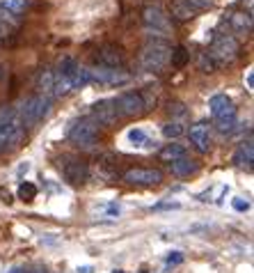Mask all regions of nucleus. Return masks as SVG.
Wrapping results in <instances>:
<instances>
[{"label": "nucleus", "mask_w": 254, "mask_h": 273, "mask_svg": "<svg viewBox=\"0 0 254 273\" xmlns=\"http://www.w3.org/2000/svg\"><path fill=\"white\" fill-rule=\"evenodd\" d=\"M197 67H199V71L201 73H215L218 71V65H215V60L211 58V55L206 53V51H201L199 55H197Z\"/></svg>", "instance_id": "nucleus-25"}, {"label": "nucleus", "mask_w": 254, "mask_h": 273, "mask_svg": "<svg viewBox=\"0 0 254 273\" xmlns=\"http://www.w3.org/2000/svg\"><path fill=\"white\" fill-rule=\"evenodd\" d=\"M89 115H92L89 120L101 127H117V122H119V110L114 106V99H103L92 103Z\"/></svg>", "instance_id": "nucleus-10"}, {"label": "nucleus", "mask_w": 254, "mask_h": 273, "mask_svg": "<svg viewBox=\"0 0 254 273\" xmlns=\"http://www.w3.org/2000/svg\"><path fill=\"white\" fill-rule=\"evenodd\" d=\"M195 9H211L215 5V0H188Z\"/></svg>", "instance_id": "nucleus-32"}, {"label": "nucleus", "mask_w": 254, "mask_h": 273, "mask_svg": "<svg viewBox=\"0 0 254 273\" xmlns=\"http://www.w3.org/2000/svg\"><path fill=\"white\" fill-rule=\"evenodd\" d=\"M26 129L21 124L16 110H7L0 117V152H12L23 142Z\"/></svg>", "instance_id": "nucleus-4"}, {"label": "nucleus", "mask_w": 254, "mask_h": 273, "mask_svg": "<svg viewBox=\"0 0 254 273\" xmlns=\"http://www.w3.org/2000/svg\"><path fill=\"white\" fill-rule=\"evenodd\" d=\"M124 62H126V53L117 44H103L96 51V65H101V67L124 69Z\"/></svg>", "instance_id": "nucleus-13"}, {"label": "nucleus", "mask_w": 254, "mask_h": 273, "mask_svg": "<svg viewBox=\"0 0 254 273\" xmlns=\"http://www.w3.org/2000/svg\"><path fill=\"white\" fill-rule=\"evenodd\" d=\"M128 140H131L133 145L142 147V145H147V134H144L142 129H131V131H128Z\"/></svg>", "instance_id": "nucleus-31"}, {"label": "nucleus", "mask_w": 254, "mask_h": 273, "mask_svg": "<svg viewBox=\"0 0 254 273\" xmlns=\"http://www.w3.org/2000/svg\"><path fill=\"white\" fill-rule=\"evenodd\" d=\"M206 53L213 58L218 67H227V65H231V62H236L241 58V44H238V39L234 34L222 33V34H215V39L211 41Z\"/></svg>", "instance_id": "nucleus-3"}, {"label": "nucleus", "mask_w": 254, "mask_h": 273, "mask_svg": "<svg viewBox=\"0 0 254 273\" xmlns=\"http://www.w3.org/2000/svg\"><path fill=\"white\" fill-rule=\"evenodd\" d=\"M0 198H2V202H12V195H9V191H5V188H0Z\"/></svg>", "instance_id": "nucleus-35"}, {"label": "nucleus", "mask_w": 254, "mask_h": 273, "mask_svg": "<svg viewBox=\"0 0 254 273\" xmlns=\"http://www.w3.org/2000/svg\"><path fill=\"white\" fill-rule=\"evenodd\" d=\"M169 16L174 21H179V23H188V21H193L197 16V9L188 0H172L169 2Z\"/></svg>", "instance_id": "nucleus-16"}, {"label": "nucleus", "mask_w": 254, "mask_h": 273, "mask_svg": "<svg viewBox=\"0 0 254 273\" xmlns=\"http://www.w3.org/2000/svg\"><path fill=\"white\" fill-rule=\"evenodd\" d=\"M183 134H186V127H183L181 122H176V120L168 122V124L163 127V136H165V138H169V140L179 138V136H183Z\"/></svg>", "instance_id": "nucleus-27"}, {"label": "nucleus", "mask_w": 254, "mask_h": 273, "mask_svg": "<svg viewBox=\"0 0 254 273\" xmlns=\"http://www.w3.org/2000/svg\"><path fill=\"white\" fill-rule=\"evenodd\" d=\"M76 69H78V60H76V58H71V55H67V58H62V60H60V65H57L55 73H60V76H67V78L74 80Z\"/></svg>", "instance_id": "nucleus-23"}, {"label": "nucleus", "mask_w": 254, "mask_h": 273, "mask_svg": "<svg viewBox=\"0 0 254 273\" xmlns=\"http://www.w3.org/2000/svg\"><path fill=\"white\" fill-rule=\"evenodd\" d=\"M142 23L147 28V33L154 37V39H165L169 33H172V21L169 16L165 14L161 5L156 2H149V5L142 7Z\"/></svg>", "instance_id": "nucleus-5"}, {"label": "nucleus", "mask_w": 254, "mask_h": 273, "mask_svg": "<svg viewBox=\"0 0 254 273\" xmlns=\"http://www.w3.org/2000/svg\"><path fill=\"white\" fill-rule=\"evenodd\" d=\"M165 262H168V264H181V262H183V253H181V250H172V253H168Z\"/></svg>", "instance_id": "nucleus-33"}, {"label": "nucleus", "mask_w": 254, "mask_h": 273, "mask_svg": "<svg viewBox=\"0 0 254 273\" xmlns=\"http://www.w3.org/2000/svg\"><path fill=\"white\" fill-rule=\"evenodd\" d=\"M165 174L158 168H128L121 174V181H126L131 186H158L163 184Z\"/></svg>", "instance_id": "nucleus-8"}, {"label": "nucleus", "mask_w": 254, "mask_h": 273, "mask_svg": "<svg viewBox=\"0 0 254 273\" xmlns=\"http://www.w3.org/2000/svg\"><path fill=\"white\" fill-rule=\"evenodd\" d=\"M181 156H186V147L179 145V142H169V145L161 147V152H158V159L163 161V163H172V161L181 159Z\"/></svg>", "instance_id": "nucleus-20"}, {"label": "nucleus", "mask_w": 254, "mask_h": 273, "mask_svg": "<svg viewBox=\"0 0 254 273\" xmlns=\"http://www.w3.org/2000/svg\"><path fill=\"white\" fill-rule=\"evenodd\" d=\"M37 193H39V191H37V186H34L32 181H23L19 186V198L23 202H32L34 198H37Z\"/></svg>", "instance_id": "nucleus-28"}, {"label": "nucleus", "mask_w": 254, "mask_h": 273, "mask_svg": "<svg viewBox=\"0 0 254 273\" xmlns=\"http://www.w3.org/2000/svg\"><path fill=\"white\" fill-rule=\"evenodd\" d=\"M234 209H236V211H248V209H250V202L243 200V198H236V200H234Z\"/></svg>", "instance_id": "nucleus-34"}, {"label": "nucleus", "mask_w": 254, "mask_h": 273, "mask_svg": "<svg viewBox=\"0 0 254 273\" xmlns=\"http://www.w3.org/2000/svg\"><path fill=\"white\" fill-rule=\"evenodd\" d=\"M236 127H238V117H236V113L225 115V117H220V120H215V129H218L220 134H231Z\"/></svg>", "instance_id": "nucleus-24"}, {"label": "nucleus", "mask_w": 254, "mask_h": 273, "mask_svg": "<svg viewBox=\"0 0 254 273\" xmlns=\"http://www.w3.org/2000/svg\"><path fill=\"white\" fill-rule=\"evenodd\" d=\"M32 273H46V271H44V269H37V271H32Z\"/></svg>", "instance_id": "nucleus-42"}, {"label": "nucleus", "mask_w": 254, "mask_h": 273, "mask_svg": "<svg viewBox=\"0 0 254 273\" xmlns=\"http://www.w3.org/2000/svg\"><path fill=\"white\" fill-rule=\"evenodd\" d=\"M60 170H62L64 181L71 184V186H81V184L87 181V177H89V166H87V161L74 159V156H64V159L60 161Z\"/></svg>", "instance_id": "nucleus-9"}, {"label": "nucleus", "mask_w": 254, "mask_h": 273, "mask_svg": "<svg viewBox=\"0 0 254 273\" xmlns=\"http://www.w3.org/2000/svg\"><path fill=\"white\" fill-rule=\"evenodd\" d=\"M234 163H236V168H241V170H252V163H254V147H252V140L243 142V145L234 152Z\"/></svg>", "instance_id": "nucleus-18"}, {"label": "nucleus", "mask_w": 254, "mask_h": 273, "mask_svg": "<svg viewBox=\"0 0 254 273\" xmlns=\"http://www.w3.org/2000/svg\"><path fill=\"white\" fill-rule=\"evenodd\" d=\"M188 136H190V142H193V147L199 154L211 152V147H213V138H211V127H208L206 122H197V124H193L190 131H188Z\"/></svg>", "instance_id": "nucleus-14"}, {"label": "nucleus", "mask_w": 254, "mask_h": 273, "mask_svg": "<svg viewBox=\"0 0 254 273\" xmlns=\"http://www.w3.org/2000/svg\"><path fill=\"white\" fill-rule=\"evenodd\" d=\"M248 87H250V90H252V87H254V76H252V73H250V76H248Z\"/></svg>", "instance_id": "nucleus-38"}, {"label": "nucleus", "mask_w": 254, "mask_h": 273, "mask_svg": "<svg viewBox=\"0 0 254 273\" xmlns=\"http://www.w3.org/2000/svg\"><path fill=\"white\" fill-rule=\"evenodd\" d=\"M9 273H28V271H26V269H12Z\"/></svg>", "instance_id": "nucleus-39"}, {"label": "nucleus", "mask_w": 254, "mask_h": 273, "mask_svg": "<svg viewBox=\"0 0 254 273\" xmlns=\"http://www.w3.org/2000/svg\"><path fill=\"white\" fill-rule=\"evenodd\" d=\"M5 37H9V28L0 26V39H5Z\"/></svg>", "instance_id": "nucleus-36"}, {"label": "nucleus", "mask_w": 254, "mask_h": 273, "mask_svg": "<svg viewBox=\"0 0 254 273\" xmlns=\"http://www.w3.org/2000/svg\"><path fill=\"white\" fill-rule=\"evenodd\" d=\"M225 19H227L229 30L234 34H243V37L252 34V28H254L252 12H248V9H229L225 14Z\"/></svg>", "instance_id": "nucleus-12"}, {"label": "nucleus", "mask_w": 254, "mask_h": 273, "mask_svg": "<svg viewBox=\"0 0 254 273\" xmlns=\"http://www.w3.org/2000/svg\"><path fill=\"white\" fill-rule=\"evenodd\" d=\"M190 62V53H188L186 46H174L172 48V55H169V65L174 69H183Z\"/></svg>", "instance_id": "nucleus-21"}, {"label": "nucleus", "mask_w": 254, "mask_h": 273, "mask_svg": "<svg viewBox=\"0 0 254 273\" xmlns=\"http://www.w3.org/2000/svg\"><path fill=\"white\" fill-rule=\"evenodd\" d=\"M0 7L7 9V12L16 14V16H21L28 9V0H0Z\"/></svg>", "instance_id": "nucleus-26"}, {"label": "nucleus", "mask_w": 254, "mask_h": 273, "mask_svg": "<svg viewBox=\"0 0 254 273\" xmlns=\"http://www.w3.org/2000/svg\"><path fill=\"white\" fill-rule=\"evenodd\" d=\"M2 76H5V65L0 62V78H2Z\"/></svg>", "instance_id": "nucleus-40"}, {"label": "nucleus", "mask_w": 254, "mask_h": 273, "mask_svg": "<svg viewBox=\"0 0 254 273\" xmlns=\"http://www.w3.org/2000/svg\"><path fill=\"white\" fill-rule=\"evenodd\" d=\"M169 55H172V46L168 39H149L138 53V62L144 71L161 73L165 67H169Z\"/></svg>", "instance_id": "nucleus-1"}, {"label": "nucleus", "mask_w": 254, "mask_h": 273, "mask_svg": "<svg viewBox=\"0 0 254 273\" xmlns=\"http://www.w3.org/2000/svg\"><path fill=\"white\" fill-rule=\"evenodd\" d=\"M53 83H55L53 69L41 67L39 73H37V94H46V97H51V94H53Z\"/></svg>", "instance_id": "nucleus-19"}, {"label": "nucleus", "mask_w": 254, "mask_h": 273, "mask_svg": "<svg viewBox=\"0 0 254 273\" xmlns=\"http://www.w3.org/2000/svg\"><path fill=\"white\" fill-rule=\"evenodd\" d=\"M51 110H53V99L46 97V94H34V97H28V99L21 103L16 115H19L23 129H32V127H37L39 122L46 120L48 115H51Z\"/></svg>", "instance_id": "nucleus-2"}, {"label": "nucleus", "mask_w": 254, "mask_h": 273, "mask_svg": "<svg viewBox=\"0 0 254 273\" xmlns=\"http://www.w3.org/2000/svg\"><path fill=\"white\" fill-rule=\"evenodd\" d=\"M113 273H126V271H121V269H114V271Z\"/></svg>", "instance_id": "nucleus-41"}, {"label": "nucleus", "mask_w": 254, "mask_h": 273, "mask_svg": "<svg viewBox=\"0 0 254 273\" xmlns=\"http://www.w3.org/2000/svg\"><path fill=\"white\" fill-rule=\"evenodd\" d=\"M165 110H168V115L172 117V120H176V122H179V120H186L188 113H190L186 103H183V101H176V99H169Z\"/></svg>", "instance_id": "nucleus-22"}, {"label": "nucleus", "mask_w": 254, "mask_h": 273, "mask_svg": "<svg viewBox=\"0 0 254 273\" xmlns=\"http://www.w3.org/2000/svg\"><path fill=\"white\" fill-rule=\"evenodd\" d=\"M208 108H211V115H213V120H220V117H225V115L236 113L234 101L229 99L227 94H215V97H211V101H208Z\"/></svg>", "instance_id": "nucleus-15"}, {"label": "nucleus", "mask_w": 254, "mask_h": 273, "mask_svg": "<svg viewBox=\"0 0 254 273\" xmlns=\"http://www.w3.org/2000/svg\"><path fill=\"white\" fill-rule=\"evenodd\" d=\"M0 26H5V28H19L21 26V16H16V14L12 12H7V9H2L0 7Z\"/></svg>", "instance_id": "nucleus-29"}, {"label": "nucleus", "mask_w": 254, "mask_h": 273, "mask_svg": "<svg viewBox=\"0 0 254 273\" xmlns=\"http://www.w3.org/2000/svg\"><path fill=\"white\" fill-rule=\"evenodd\" d=\"M169 170H172V174H176V177H190V174H195L199 170V161L190 159V156H181V159L169 163Z\"/></svg>", "instance_id": "nucleus-17"}, {"label": "nucleus", "mask_w": 254, "mask_h": 273, "mask_svg": "<svg viewBox=\"0 0 254 273\" xmlns=\"http://www.w3.org/2000/svg\"><path fill=\"white\" fill-rule=\"evenodd\" d=\"M114 106L119 110V115L124 117H140V115L147 113V106H144V99H142L140 92H124L114 99Z\"/></svg>", "instance_id": "nucleus-11"}, {"label": "nucleus", "mask_w": 254, "mask_h": 273, "mask_svg": "<svg viewBox=\"0 0 254 273\" xmlns=\"http://www.w3.org/2000/svg\"><path fill=\"white\" fill-rule=\"evenodd\" d=\"M85 85H92V83H89V69L78 65V69H76V73H74V87L78 90V87H85Z\"/></svg>", "instance_id": "nucleus-30"}, {"label": "nucleus", "mask_w": 254, "mask_h": 273, "mask_svg": "<svg viewBox=\"0 0 254 273\" xmlns=\"http://www.w3.org/2000/svg\"><path fill=\"white\" fill-rule=\"evenodd\" d=\"M78 273H92V267H78Z\"/></svg>", "instance_id": "nucleus-37"}, {"label": "nucleus", "mask_w": 254, "mask_h": 273, "mask_svg": "<svg viewBox=\"0 0 254 273\" xmlns=\"http://www.w3.org/2000/svg\"><path fill=\"white\" fill-rule=\"evenodd\" d=\"M69 140L78 149H92V147L99 145V124H94L89 117L76 120L69 129Z\"/></svg>", "instance_id": "nucleus-6"}, {"label": "nucleus", "mask_w": 254, "mask_h": 273, "mask_svg": "<svg viewBox=\"0 0 254 273\" xmlns=\"http://www.w3.org/2000/svg\"><path fill=\"white\" fill-rule=\"evenodd\" d=\"M87 69H89V83H94V85L117 87V85H126L128 80H131V76L124 69L101 67V65H94V67H87Z\"/></svg>", "instance_id": "nucleus-7"}]
</instances>
